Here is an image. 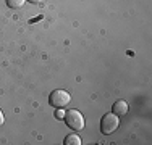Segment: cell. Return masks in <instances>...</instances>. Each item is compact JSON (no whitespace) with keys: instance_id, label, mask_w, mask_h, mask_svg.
<instances>
[{"instance_id":"obj_1","label":"cell","mask_w":152,"mask_h":145,"mask_svg":"<svg viewBox=\"0 0 152 145\" xmlns=\"http://www.w3.org/2000/svg\"><path fill=\"white\" fill-rule=\"evenodd\" d=\"M70 102H71V95L63 89L52 90V94L49 95V103L55 108H65L66 105H70Z\"/></svg>"},{"instance_id":"obj_2","label":"cell","mask_w":152,"mask_h":145,"mask_svg":"<svg viewBox=\"0 0 152 145\" xmlns=\"http://www.w3.org/2000/svg\"><path fill=\"white\" fill-rule=\"evenodd\" d=\"M65 123H66V126L70 129L73 130H81L84 129V118H83V115L79 113L78 110H68L66 113H65Z\"/></svg>"},{"instance_id":"obj_3","label":"cell","mask_w":152,"mask_h":145,"mask_svg":"<svg viewBox=\"0 0 152 145\" xmlns=\"http://www.w3.org/2000/svg\"><path fill=\"white\" fill-rule=\"evenodd\" d=\"M118 126H120V119L113 113H108L100 119V130H102V134H107V136L113 134L118 129Z\"/></svg>"},{"instance_id":"obj_4","label":"cell","mask_w":152,"mask_h":145,"mask_svg":"<svg viewBox=\"0 0 152 145\" xmlns=\"http://www.w3.org/2000/svg\"><path fill=\"white\" fill-rule=\"evenodd\" d=\"M126 113H128V103L125 100H118L117 103H113V115H117L120 118V116H125Z\"/></svg>"},{"instance_id":"obj_5","label":"cell","mask_w":152,"mask_h":145,"mask_svg":"<svg viewBox=\"0 0 152 145\" xmlns=\"http://www.w3.org/2000/svg\"><path fill=\"white\" fill-rule=\"evenodd\" d=\"M65 145H81V139L76 134H70L65 137Z\"/></svg>"},{"instance_id":"obj_6","label":"cell","mask_w":152,"mask_h":145,"mask_svg":"<svg viewBox=\"0 0 152 145\" xmlns=\"http://www.w3.org/2000/svg\"><path fill=\"white\" fill-rule=\"evenodd\" d=\"M24 2H26V0H7V5H8L10 8L16 10V8H21V7L24 5Z\"/></svg>"},{"instance_id":"obj_7","label":"cell","mask_w":152,"mask_h":145,"mask_svg":"<svg viewBox=\"0 0 152 145\" xmlns=\"http://www.w3.org/2000/svg\"><path fill=\"white\" fill-rule=\"evenodd\" d=\"M55 116H57V119H63V118H65V113L61 111V108H57V113H55Z\"/></svg>"},{"instance_id":"obj_8","label":"cell","mask_w":152,"mask_h":145,"mask_svg":"<svg viewBox=\"0 0 152 145\" xmlns=\"http://www.w3.org/2000/svg\"><path fill=\"white\" fill-rule=\"evenodd\" d=\"M3 121H5V116H3V113H2V110H0V126L3 124Z\"/></svg>"},{"instance_id":"obj_9","label":"cell","mask_w":152,"mask_h":145,"mask_svg":"<svg viewBox=\"0 0 152 145\" xmlns=\"http://www.w3.org/2000/svg\"><path fill=\"white\" fill-rule=\"evenodd\" d=\"M28 2H31V3H34V5H37V3L44 2V0H28Z\"/></svg>"}]
</instances>
